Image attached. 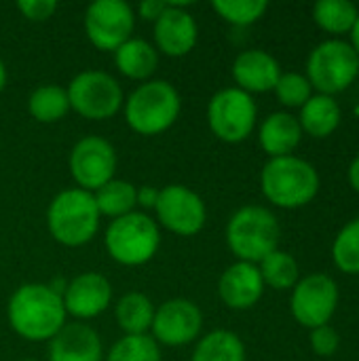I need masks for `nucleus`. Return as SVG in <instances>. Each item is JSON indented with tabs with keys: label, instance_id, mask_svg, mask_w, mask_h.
Wrapping results in <instances>:
<instances>
[{
	"label": "nucleus",
	"instance_id": "obj_15",
	"mask_svg": "<svg viewBox=\"0 0 359 361\" xmlns=\"http://www.w3.org/2000/svg\"><path fill=\"white\" fill-rule=\"evenodd\" d=\"M66 315L74 319H93L102 315L112 302V286L102 273H80L66 283L61 294Z\"/></svg>",
	"mask_w": 359,
	"mask_h": 361
},
{
	"label": "nucleus",
	"instance_id": "obj_12",
	"mask_svg": "<svg viewBox=\"0 0 359 361\" xmlns=\"http://www.w3.org/2000/svg\"><path fill=\"white\" fill-rule=\"evenodd\" d=\"M154 214L159 224L178 237H195L207 222L203 199L182 184H169L161 188Z\"/></svg>",
	"mask_w": 359,
	"mask_h": 361
},
{
	"label": "nucleus",
	"instance_id": "obj_11",
	"mask_svg": "<svg viewBox=\"0 0 359 361\" xmlns=\"http://www.w3.org/2000/svg\"><path fill=\"white\" fill-rule=\"evenodd\" d=\"M116 150L99 135H85L74 144L68 157V167L80 190L95 192L114 178L116 171Z\"/></svg>",
	"mask_w": 359,
	"mask_h": 361
},
{
	"label": "nucleus",
	"instance_id": "obj_27",
	"mask_svg": "<svg viewBox=\"0 0 359 361\" xmlns=\"http://www.w3.org/2000/svg\"><path fill=\"white\" fill-rule=\"evenodd\" d=\"M358 6L347 0H320L313 6V19L315 23L332 34H345L351 32L358 21Z\"/></svg>",
	"mask_w": 359,
	"mask_h": 361
},
{
	"label": "nucleus",
	"instance_id": "obj_14",
	"mask_svg": "<svg viewBox=\"0 0 359 361\" xmlns=\"http://www.w3.org/2000/svg\"><path fill=\"white\" fill-rule=\"evenodd\" d=\"M203 328L201 309L188 298H171L154 309L152 319V338L157 345L165 347H184L199 338Z\"/></svg>",
	"mask_w": 359,
	"mask_h": 361
},
{
	"label": "nucleus",
	"instance_id": "obj_33",
	"mask_svg": "<svg viewBox=\"0 0 359 361\" xmlns=\"http://www.w3.org/2000/svg\"><path fill=\"white\" fill-rule=\"evenodd\" d=\"M341 338L339 332L330 326H320L315 330H311V349L320 355V357H330L339 351Z\"/></svg>",
	"mask_w": 359,
	"mask_h": 361
},
{
	"label": "nucleus",
	"instance_id": "obj_30",
	"mask_svg": "<svg viewBox=\"0 0 359 361\" xmlns=\"http://www.w3.org/2000/svg\"><path fill=\"white\" fill-rule=\"evenodd\" d=\"M332 258L343 273L359 275V218L351 220L336 235L332 243Z\"/></svg>",
	"mask_w": 359,
	"mask_h": 361
},
{
	"label": "nucleus",
	"instance_id": "obj_8",
	"mask_svg": "<svg viewBox=\"0 0 359 361\" xmlns=\"http://www.w3.org/2000/svg\"><path fill=\"white\" fill-rule=\"evenodd\" d=\"M66 91L70 110L89 121H108L125 104L118 80L102 70H85L76 74Z\"/></svg>",
	"mask_w": 359,
	"mask_h": 361
},
{
	"label": "nucleus",
	"instance_id": "obj_2",
	"mask_svg": "<svg viewBox=\"0 0 359 361\" xmlns=\"http://www.w3.org/2000/svg\"><path fill=\"white\" fill-rule=\"evenodd\" d=\"M182 99L178 89L161 78L138 85L123 104L125 121L138 135H159L180 116Z\"/></svg>",
	"mask_w": 359,
	"mask_h": 361
},
{
	"label": "nucleus",
	"instance_id": "obj_5",
	"mask_svg": "<svg viewBox=\"0 0 359 361\" xmlns=\"http://www.w3.org/2000/svg\"><path fill=\"white\" fill-rule=\"evenodd\" d=\"M281 226L273 212L260 205H245L237 209L226 226L229 250L239 262L258 264L269 254L279 250Z\"/></svg>",
	"mask_w": 359,
	"mask_h": 361
},
{
	"label": "nucleus",
	"instance_id": "obj_31",
	"mask_svg": "<svg viewBox=\"0 0 359 361\" xmlns=\"http://www.w3.org/2000/svg\"><path fill=\"white\" fill-rule=\"evenodd\" d=\"M214 11L233 25H252L269 8L267 0H214Z\"/></svg>",
	"mask_w": 359,
	"mask_h": 361
},
{
	"label": "nucleus",
	"instance_id": "obj_18",
	"mask_svg": "<svg viewBox=\"0 0 359 361\" xmlns=\"http://www.w3.org/2000/svg\"><path fill=\"white\" fill-rule=\"evenodd\" d=\"M49 361H104L102 341L83 322L66 324L49 341Z\"/></svg>",
	"mask_w": 359,
	"mask_h": 361
},
{
	"label": "nucleus",
	"instance_id": "obj_26",
	"mask_svg": "<svg viewBox=\"0 0 359 361\" xmlns=\"http://www.w3.org/2000/svg\"><path fill=\"white\" fill-rule=\"evenodd\" d=\"M28 112L38 123H57L70 112L68 91L59 85H42L28 97Z\"/></svg>",
	"mask_w": 359,
	"mask_h": 361
},
{
	"label": "nucleus",
	"instance_id": "obj_3",
	"mask_svg": "<svg viewBox=\"0 0 359 361\" xmlns=\"http://www.w3.org/2000/svg\"><path fill=\"white\" fill-rule=\"evenodd\" d=\"M262 195L277 207L296 209L305 207L320 192L317 169L294 154L271 159L260 173Z\"/></svg>",
	"mask_w": 359,
	"mask_h": 361
},
{
	"label": "nucleus",
	"instance_id": "obj_4",
	"mask_svg": "<svg viewBox=\"0 0 359 361\" xmlns=\"http://www.w3.org/2000/svg\"><path fill=\"white\" fill-rule=\"evenodd\" d=\"M99 218L93 192L68 188L49 203L47 228L57 243L66 247H80L97 235Z\"/></svg>",
	"mask_w": 359,
	"mask_h": 361
},
{
	"label": "nucleus",
	"instance_id": "obj_19",
	"mask_svg": "<svg viewBox=\"0 0 359 361\" xmlns=\"http://www.w3.org/2000/svg\"><path fill=\"white\" fill-rule=\"evenodd\" d=\"M279 76H281V70H279L277 59L262 49L243 51L233 61V78L237 82V89L250 95L273 91Z\"/></svg>",
	"mask_w": 359,
	"mask_h": 361
},
{
	"label": "nucleus",
	"instance_id": "obj_13",
	"mask_svg": "<svg viewBox=\"0 0 359 361\" xmlns=\"http://www.w3.org/2000/svg\"><path fill=\"white\" fill-rule=\"evenodd\" d=\"M336 305H339L336 281L324 273H315L300 279L294 286L292 300H290L294 319L311 330L320 326H328V322L336 311Z\"/></svg>",
	"mask_w": 359,
	"mask_h": 361
},
{
	"label": "nucleus",
	"instance_id": "obj_28",
	"mask_svg": "<svg viewBox=\"0 0 359 361\" xmlns=\"http://www.w3.org/2000/svg\"><path fill=\"white\" fill-rule=\"evenodd\" d=\"M258 271L264 286L273 290H290L298 283V262L284 250H275L262 262H258Z\"/></svg>",
	"mask_w": 359,
	"mask_h": 361
},
{
	"label": "nucleus",
	"instance_id": "obj_40",
	"mask_svg": "<svg viewBox=\"0 0 359 361\" xmlns=\"http://www.w3.org/2000/svg\"><path fill=\"white\" fill-rule=\"evenodd\" d=\"M21 361H36V360H21Z\"/></svg>",
	"mask_w": 359,
	"mask_h": 361
},
{
	"label": "nucleus",
	"instance_id": "obj_7",
	"mask_svg": "<svg viewBox=\"0 0 359 361\" xmlns=\"http://www.w3.org/2000/svg\"><path fill=\"white\" fill-rule=\"evenodd\" d=\"M359 74V55L345 40H326L317 44L307 59V80L320 95L345 91Z\"/></svg>",
	"mask_w": 359,
	"mask_h": 361
},
{
	"label": "nucleus",
	"instance_id": "obj_37",
	"mask_svg": "<svg viewBox=\"0 0 359 361\" xmlns=\"http://www.w3.org/2000/svg\"><path fill=\"white\" fill-rule=\"evenodd\" d=\"M349 184L353 186L355 192H359V157L351 163V167H349Z\"/></svg>",
	"mask_w": 359,
	"mask_h": 361
},
{
	"label": "nucleus",
	"instance_id": "obj_16",
	"mask_svg": "<svg viewBox=\"0 0 359 361\" xmlns=\"http://www.w3.org/2000/svg\"><path fill=\"white\" fill-rule=\"evenodd\" d=\"M199 38L195 17L182 2H169L167 11L154 21V49L167 57L188 55Z\"/></svg>",
	"mask_w": 359,
	"mask_h": 361
},
{
	"label": "nucleus",
	"instance_id": "obj_39",
	"mask_svg": "<svg viewBox=\"0 0 359 361\" xmlns=\"http://www.w3.org/2000/svg\"><path fill=\"white\" fill-rule=\"evenodd\" d=\"M4 87H6V66H4V61L0 59V93H2Z\"/></svg>",
	"mask_w": 359,
	"mask_h": 361
},
{
	"label": "nucleus",
	"instance_id": "obj_10",
	"mask_svg": "<svg viewBox=\"0 0 359 361\" xmlns=\"http://www.w3.org/2000/svg\"><path fill=\"white\" fill-rule=\"evenodd\" d=\"M135 27V13L125 0H95L85 11V32L99 51H116Z\"/></svg>",
	"mask_w": 359,
	"mask_h": 361
},
{
	"label": "nucleus",
	"instance_id": "obj_25",
	"mask_svg": "<svg viewBox=\"0 0 359 361\" xmlns=\"http://www.w3.org/2000/svg\"><path fill=\"white\" fill-rule=\"evenodd\" d=\"M95 205L99 209V216H108L112 220L123 218L131 212H135L138 205V188L129 180H116L112 178L108 184L97 188L93 192Z\"/></svg>",
	"mask_w": 359,
	"mask_h": 361
},
{
	"label": "nucleus",
	"instance_id": "obj_1",
	"mask_svg": "<svg viewBox=\"0 0 359 361\" xmlns=\"http://www.w3.org/2000/svg\"><path fill=\"white\" fill-rule=\"evenodd\" d=\"M6 317L17 336L44 343L66 326L68 315L61 296L49 283H23L11 294Z\"/></svg>",
	"mask_w": 359,
	"mask_h": 361
},
{
	"label": "nucleus",
	"instance_id": "obj_21",
	"mask_svg": "<svg viewBox=\"0 0 359 361\" xmlns=\"http://www.w3.org/2000/svg\"><path fill=\"white\" fill-rule=\"evenodd\" d=\"M116 70L131 80H150L159 66V51L144 38H129L114 51Z\"/></svg>",
	"mask_w": 359,
	"mask_h": 361
},
{
	"label": "nucleus",
	"instance_id": "obj_35",
	"mask_svg": "<svg viewBox=\"0 0 359 361\" xmlns=\"http://www.w3.org/2000/svg\"><path fill=\"white\" fill-rule=\"evenodd\" d=\"M167 6H169V2H165V0H144V2L138 4V15L144 21H152L154 23L167 11Z\"/></svg>",
	"mask_w": 359,
	"mask_h": 361
},
{
	"label": "nucleus",
	"instance_id": "obj_22",
	"mask_svg": "<svg viewBox=\"0 0 359 361\" xmlns=\"http://www.w3.org/2000/svg\"><path fill=\"white\" fill-rule=\"evenodd\" d=\"M114 319L125 336L148 334L154 319V305L146 294L129 292L114 305Z\"/></svg>",
	"mask_w": 359,
	"mask_h": 361
},
{
	"label": "nucleus",
	"instance_id": "obj_29",
	"mask_svg": "<svg viewBox=\"0 0 359 361\" xmlns=\"http://www.w3.org/2000/svg\"><path fill=\"white\" fill-rule=\"evenodd\" d=\"M106 361H161V349L150 334L123 336L112 345Z\"/></svg>",
	"mask_w": 359,
	"mask_h": 361
},
{
	"label": "nucleus",
	"instance_id": "obj_6",
	"mask_svg": "<svg viewBox=\"0 0 359 361\" xmlns=\"http://www.w3.org/2000/svg\"><path fill=\"white\" fill-rule=\"evenodd\" d=\"M104 243L114 262L123 267H142L157 256L161 231L148 214L131 212L108 224Z\"/></svg>",
	"mask_w": 359,
	"mask_h": 361
},
{
	"label": "nucleus",
	"instance_id": "obj_38",
	"mask_svg": "<svg viewBox=\"0 0 359 361\" xmlns=\"http://www.w3.org/2000/svg\"><path fill=\"white\" fill-rule=\"evenodd\" d=\"M351 47L355 49V53L359 55V15L355 25H353V30H351Z\"/></svg>",
	"mask_w": 359,
	"mask_h": 361
},
{
	"label": "nucleus",
	"instance_id": "obj_20",
	"mask_svg": "<svg viewBox=\"0 0 359 361\" xmlns=\"http://www.w3.org/2000/svg\"><path fill=\"white\" fill-rule=\"evenodd\" d=\"M303 140V127L290 112H273L264 118L258 131L262 150L271 157H290Z\"/></svg>",
	"mask_w": 359,
	"mask_h": 361
},
{
	"label": "nucleus",
	"instance_id": "obj_24",
	"mask_svg": "<svg viewBox=\"0 0 359 361\" xmlns=\"http://www.w3.org/2000/svg\"><path fill=\"white\" fill-rule=\"evenodd\" d=\"M190 361H245V345L231 330H214L199 338Z\"/></svg>",
	"mask_w": 359,
	"mask_h": 361
},
{
	"label": "nucleus",
	"instance_id": "obj_23",
	"mask_svg": "<svg viewBox=\"0 0 359 361\" xmlns=\"http://www.w3.org/2000/svg\"><path fill=\"white\" fill-rule=\"evenodd\" d=\"M298 123L309 135L328 137L341 123V108L330 95H311V99L300 108Z\"/></svg>",
	"mask_w": 359,
	"mask_h": 361
},
{
	"label": "nucleus",
	"instance_id": "obj_9",
	"mask_svg": "<svg viewBox=\"0 0 359 361\" xmlns=\"http://www.w3.org/2000/svg\"><path fill=\"white\" fill-rule=\"evenodd\" d=\"M256 102L250 93L237 87L220 89L207 104L209 129L218 140L226 144H239L248 140L256 127Z\"/></svg>",
	"mask_w": 359,
	"mask_h": 361
},
{
	"label": "nucleus",
	"instance_id": "obj_32",
	"mask_svg": "<svg viewBox=\"0 0 359 361\" xmlns=\"http://www.w3.org/2000/svg\"><path fill=\"white\" fill-rule=\"evenodd\" d=\"M275 95L277 99L288 106V108H303L309 99H311V82L307 80V76L298 74V72H286L279 76L277 85H275Z\"/></svg>",
	"mask_w": 359,
	"mask_h": 361
},
{
	"label": "nucleus",
	"instance_id": "obj_17",
	"mask_svg": "<svg viewBox=\"0 0 359 361\" xmlns=\"http://www.w3.org/2000/svg\"><path fill=\"white\" fill-rule=\"evenodd\" d=\"M264 292V281L260 277L258 264L235 262L231 264L218 281V294L229 309L245 311L252 309Z\"/></svg>",
	"mask_w": 359,
	"mask_h": 361
},
{
	"label": "nucleus",
	"instance_id": "obj_34",
	"mask_svg": "<svg viewBox=\"0 0 359 361\" xmlns=\"http://www.w3.org/2000/svg\"><path fill=\"white\" fill-rule=\"evenodd\" d=\"M17 8L30 21H47L55 15L57 2L55 0H19Z\"/></svg>",
	"mask_w": 359,
	"mask_h": 361
},
{
	"label": "nucleus",
	"instance_id": "obj_36",
	"mask_svg": "<svg viewBox=\"0 0 359 361\" xmlns=\"http://www.w3.org/2000/svg\"><path fill=\"white\" fill-rule=\"evenodd\" d=\"M159 195H161V188L144 184V186L138 188V205L144 207V209H154L157 201H159Z\"/></svg>",
	"mask_w": 359,
	"mask_h": 361
}]
</instances>
